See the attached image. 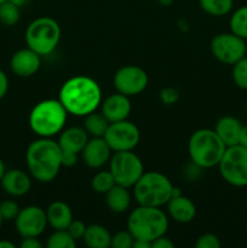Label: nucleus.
<instances>
[{"instance_id": "473e14b6", "label": "nucleus", "mask_w": 247, "mask_h": 248, "mask_svg": "<svg viewBox=\"0 0 247 248\" xmlns=\"http://www.w3.org/2000/svg\"><path fill=\"white\" fill-rule=\"evenodd\" d=\"M196 248H219L220 247V241L218 239L217 235L211 234H203L201 236L198 237L195 242Z\"/></svg>"}, {"instance_id": "49530a36", "label": "nucleus", "mask_w": 247, "mask_h": 248, "mask_svg": "<svg viewBox=\"0 0 247 248\" xmlns=\"http://www.w3.org/2000/svg\"><path fill=\"white\" fill-rule=\"evenodd\" d=\"M2 222H4V219H2L1 215H0V229H1V225H2Z\"/></svg>"}, {"instance_id": "c756f323", "label": "nucleus", "mask_w": 247, "mask_h": 248, "mask_svg": "<svg viewBox=\"0 0 247 248\" xmlns=\"http://www.w3.org/2000/svg\"><path fill=\"white\" fill-rule=\"evenodd\" d=\"M232 80L239 89L247 90V56L232 64Z\"/></svg>"}, {"instance_id": "bb28decb", "label": "nucleus", "mask_w": 247, "mask_h": 248, "mask_svg": "<svg viewBox=\"0 0 247 248\" xmlns=\"http://www.w3.org/2000/svg\"><path fill=\"white\" fill-rule=\"evenodd\" d=\"M21 18V7L10 0L0 4V23L6 27H14Z\"/></svg>"}, {"instance_id": "9b49d317", "label": "nucleus", "mask_w": 247, "mask_h": 248, "mask_svg": "<svg viewBox=\"0 0 247 248\" xmlns=\"http://www.w3.org/2000/svg\"><path fill=\"white\" fill-rule=\"evenodd\" d=\"M103 138L111 152H126L133 150L140 140V132L137 126L127 119L118 123H110Z\"/></svg>"}, {"instance_id": "9d476101", "label": "nucleus", "mask_w": 247, "mask_h": 248, "mask_svg": "<svg viewBox=\"0 0 247 248\" xmlns=\"http://www.w3.org/2000/svg\"><path fill=\"white\" fill-rule=\"evenodd\" d=\"M211 52L213 57L223 64H235L247 55L246 40L234 33H220L211 41Z\"/></svg>"}, {"instance_id": "0eeeda50", "label": "nucleus", "mask_w": 247, "mask_h": 248, "mask_svg": "<svg viewBox=\"0 0 247 248\" xmlns=\"http://www.w3.org/2000/svg\"><path fill=\"white\" fill-rule=\"evenodd\" d=\"M24 38L27 46L35 51L38 55H50L60 44V24L51 17H39L27 27Z\"/></svg>"}, {"instance_id": "a18cd8bd", "label": "nucleus", "mask_w": 247, "mask_h": 248, "mask_svg": "<svg viewBox=\"0 0 247 248\" xmlns=\"http://www.w3.org/2000/svg\"><path fill=\"white\" fill-rule=\"evenodd\" d=\"M157 1H159V4L162 5V6H170L174 0H157Z\"/></svg>"}, {"instance_id": "2eb2a0df", "label": "nucleus", "mask_w": 247, "mask_h": 248, "mask_svg": "<svg viewBox=\"0 0 247 248\" xmlns=\"http://www.w3.org/2000/svg\"><path fill=\"white\" fill-rule=\"evenodd\" d=\"M82 160L90 169H101L110 160L111 149L103 137H91L81 152Z\"/></svg>"}, {"instance_id": "4c0bfd02", "label": "nucleus", "mask_w": 247, "mask_h": 248, "mask_svg": "<svg viewBox=\"0 0 247 248\" xmlns=\"http://www.w3.org/2000/svg\"><path fill=\"white\" fill-rule=\"evenodd\" d=\"M21 248H41L43 244L38 240V237H22V241L19 244Z\"/></svg>"}, {"instance_id": "f257e3e1", "label": "nucleus", "mask_w": 247, "mask_h": 248, "mask_svg": "<svg viewBox=\"0 0 247 248\" xmlns=\"http://www.w3.org/2000/svg\"><path fill=\"white\" fill-rule=\"evenodd\" d=\"M58 99L68 114L86 116L101 106L102 91L96 80L77 75L63 82Z\"/></svg>"}, {"instance_id": "423d86ee", "label": "nucleus", "mask_w": 247, "mask_h": 248, "mask_svg": "<svg viewBox=\"0 0 247 248\" xmlns=\"http://www.w3.org/2000/svg\"><path fill=\"white\" fill-rule=\"evenodd\" d=\"M171 181L164 173L157 171L143 172L133 186V196L140 206L161 207L172 198Z\"/></svg>"}, {"instance_id": "c9c22d12", "label": "nucleus", "mask_w": 247, "mask_h": 248, "mask_svg": "<svg viewBox=\"0 0 247 248\" xmlns=\"http://www.w3.org/2000/svg\"><path fill=\"white\" fill-rule=\"evenodd\" d=\"M77 162V154L69 152H62V166L63 167H73Z\"/></svg>"}, {"instance_id": "f03ea898", "label": "nucleus", "mask_w": 247, "mask_h": 248, "mask_svg": "<svg viewBox=\"0 0 247 248\" xmlns=\"http://www.w3.org/2000/svg\"><path fill=\"white\" fill-rule=\"evenodd\" d=\"M26 164L34 179L40 183H50L63 167L62 150L56 140L40 137L27 148Z\"/></svg>"}, {"instance_id": "a211bd4d", "label": "nucleus", "mask_w": 247, "mask_h": 248, "mask_svg": "<svg viewBox=\"0 0 247 248\" xmlns=\"http://www.w3.org/2000/svg\"><path fill=\"white\" fill-rule=\"evenodd\" d=\"M166 205L167 212L174 222L186 224L195 218L196 207L193 201L186 196H173V198L170 199Z\"/></svg>"}, {"instance_id": "20e7f679", "label": "nucleus", "mask_w": 247, "mask_h": 248, "mask_svg": "<svg viewBox=\"0 0 247 248\" xmlns=\"http://www.w3.org/2000/svg\"><path fill=\"white\" fill-rule=\"evenodd\" d=\"M225 149L227 147L223 140L218 137L216 131L211 128L196 130L189 138V156L191 162L200 169L218 166Z\"/></svg>"}, {"instance_id": "a878e982", "label": "nucleus", "mask_w": 247, "mask_h": 248, "mask_svg": "<svg viewBox=\"0 0 247 248\" xmlns=\"http://www.w3.org/2000/svg\"><path fill=\"white\" fill-rule=\"evenodd\" d=\"M230 31L247 40V5L239 7L230 17Z\"/></svg>"}, {"instance_id": "c85d7f7f", "label": "nucleus", "mask_w": 247, "mask_h": 248, "mask_svg": "<svg viewBox=\"0 0 247 248\" xmlns=\"http://www.w3.org/2000/svg\"><path fill=\"white\" fill-rule=\"evenodd\" d=\"M46 246L48 248H74L77 246V241L70 236L67 229L55 230V232L47 239Z\"/></svg>"}, {"instance_id": "6ab92c4d", "label": "nucleus", "mask_w": 247, "mask_h": 248, "mask_svg": "<svg viewBox=\"0 0 247 248\" xmlns=\"http://www.w3.org/2000/svg\"><path fill=\"white\" fill-rule=\"evenodd\" d=\"M89 140V135L84 127H69L61 131L58 145L62 152L80 154Z\"/></svg>"}, {"instance_id": "cd10ccee", "label": "nucleus", "mask_w": 247, "mask_h": 248, "mask_svg": "<svg viewBox=\"0 0 247 248\" xmlns=\"http://www.w3.org/2000/svg\"><path fill=\"white\" fill-rule=\"evenodd\" d=\"M115 179L110 171H99L93 176L91 181V186L94 193L104 194L106 195L114 186H115Z\"/></svg>"}, {"instance_id": "2f4dec72", "label": "nucleus", "mask_w": 247, "mask_h": 248, "mask_svg": "<svg viewBox=\"0 0 247 248\" xmlns=\"http://www.w3.org/2000/svg\"><path fill=\"white\" fill-rule=\"evenodd\" d=\"M19 206L16 201L14 200H5L0 202V215H1L2 219L7 220H15L17 215L19 213Z\"/></svg>"}, {"instance_id": "39448f33", "label": "nucleus", "mask_w": 247, "mask_h": 248, "mask_svg": "<svg viewBox=\"0 0 247 248\" xmlns=\"http://www.w3.org/2000/svg\"><path fill=\"white\" fill-rule=\"evenodd\" d=\"M68 111L60 99H45L31 109L29 126L36 136L51 138L64 128Z\"/></svg>"}, {"instance_id": "72a5a7b5", "label": "nucleus", "mask_w": 247, "mask_h": 248, "mask_svg": "<svg viewBox=\"0 0 247 248\" xmlns=\"http://www.w3.org/2000/svg\"><path fill=\"white\" fill-rule=\"evenodd\" d=\"M86 228L87 225L85 224L82 220L73 219L72 222H70V224L68 225L67 232H69L70 236L77 241V240H82L85 232H86Z\"/></svg>"}, {"instance_id": "ddd939ff", "label": "nucleus", "mask_w": 247, "mask_h": 248, "mask_svg": "<svg viewBox=\"0 0 247 248\" xmlns=\"http://www.w3.org/2000/svg\"><path fill=\"white\" fill-rule=\"evenodd\" d=\"M47 224L46 211L39 206L21 208L15 219V227L21 237H39Z\"/></svg>"}, {"instance_id": "58836bf2", "label": "nucleus", "mask_w": 247, "mask_h": 248, "mask_svg": "<svg viewBox=\"0 0 247 248\" xmlns=\"http://www.w3.org/2000/svg\"><path fill=\"white\" fill-rule=\"evenodd\" d=\"M9 91V78L0 69V99L4 98Z\"/></svg>"}, {"instance_id": "a19ab883", "label": "nucleus", "mask_w": 247, "mask_h": 248, "mask_svg": "<svg viewBox=\"0 0 247 248\" xmlns=\"http://www.w3.org/2000/svg\"><path fill=\"white\" fill-rule=\"evenodd\" d=\"M150 247H152V244L147 241H143V240H135L132 245V248H150Z\"/></svg>"}, {"instance_id": "b1692460", "label": "nucleus", "mask_w": 247, "mask_h": 248, "mask_svg": "<svg viewBox=\"0 0 247 248\" xmlns=\"http://www.w3.org/2000/svg\"><path fill=\"white\" fill-rule=\"evenodd\" d=\"M84 128L90 137H103L109 126V121L104 118L102 113L96 110L84 116Z\"/></svg>"}, {"instance_id": "f704fd0d", "label": "nucleus", "mask_w": 247, "mask_h": 248, "mask_svg": "<svg viewBox=\"0 0 247 248\" xmlns=\"http://www.w3.org/2000/svg\"><path fill=\"white\" fill-rule=\"evenodd\" d=\"M179 98V92L176 89H172V87H166V89H162L160 91V99L162 101V103L170 106V104H174Z\"/></svg>"}, {"instance_id": "c03bdc74", "label": "nucleus", "mask_w": 247, "mask_h": 248, "mask_svg": "<svg viewBox=\"0 0 247 248\" xmlns=\"http://www.w3.org/2000/svg\"><path fill=\"white\" fill-rule=\"evenodd\" d=\"M5 171H6V167H5L4 161L0 159V181H1L2 176H4V173H5Z\"/></svg>"}, {"instance_id": "4be33fe9", "label": "nucleus", "mask_w": 247, "mask_h": 248, "mask_svg": "<svg viewBox=\"0 0 247 248\" xmlns=\"http://www.w3.org/2000/svg\"><path fill=\"white\" fill-rule=\"evenodd\" d=\"M106 203L109 210L114 213H124L131 205V194L128 188L115 184L106 194Z\"/></svg>"}, {"instance_id": "f8f14e48", "label": "nucleus", "mask_w": 247, "mask_h": 248, "mask_svg": "<svg viewBox=\"0 0 247 248\" xmlns=\"http://www.w3.org/2000/svg\"><path fill=\"white\" fill-rule=\"evenodd\" d=\"M148 75L145 70H143L137 65H125L121 67L114 74V87L116 92L123 93L125 96H137L142 93L148 86Z\"/></svg>"}, {"instance_id": "7c9ffc66", "label": "nucleus", "mask_w": 247, "mask_h": 248, "mask_svg": "<svg viewBox=\"0 0 247 248\" xmlns=\"http://www.w3.org/2000/svg\"><path fill=\"white\" fill-rule=\"evenodd\" d=\"M135 237L128 230H121L111 235L110 247L113 248H132Z\"/></svg>"}, {"instance_id": "f3484780", "label": "nucleus", "mask_w": 247, "mask_h": 248, "mask_svg": "<svg viewBox=\"0 0 247 248\" xmlns=\"http://www.w3.org/2000/svg\"><path fill=\"white\" fill-rule=\"evenodd\" d=\"M2 190L10 196L19 198L31 190V181L28 173L18 169L6 170L0 181Z\"/></svg>"}, {"instance_id": "dca6fc26", "label": "nucleus", "mask_w": 247, "mask_h": 248, "mask_svg": "<svg viewBox=\"0 0 247 248\" xmlns=\"http://www.w3.org/2000/svg\"><path fill=\"white\" fill-rule=\"evenodd\" d=\"M130 98L123 93L110 94L104 101L101 102V113L109 123H118L126 120L131 113Z\"/></svg>"}, {"instance_id": "7ed1b4c3", "label": "nucleus", "mask_w": 247, "mask_h": 248, "mask_svg": "<svg viewBox=\"0 0 247 248\" xmlns=\"http://www.w3.org/2000/svg\"><path fill=\"white\" fill-rule=\"evenodd\" d=\"M169 229V218L161 207L138 206L128 216L127 230L135 240H143L152 244Z\"/></svg>"}, {"instance_id": "09e8293b", "label": "nucleus", "mask_w": 247, "mask_h": 248, "mask_svg": "<svg viewBox=\"0 0 247 248\" xmlns=\"http://www.w3.org/2000/svg\"><path fill=\"white\" fill-rule=\"evenodd\" d=\"M246 45H247V43H246Z\"/></svg>"}, {"instance_id": "6e6552de", "label": "nucleus", "mask_w": 247, "mask_h": 248, "mask_svg": "<svg viewBox=\"0 0 247 248\" xmlns=\"http://www.w3.org/2000/svg\"><path fill=\"white\" fill-rule=\"evenodd\" d=\"M218 169L228 184L236 188L247 186V148L240 144L227 147Z\"/></svg>"}, {"instance_id": "79ce46f5", "label": "nucleus", "mask_w": 247, "mask_h": 248, "mask_svg": "<svg viewBox=\"0 0 247 248\" xmlns=\"http://www.w3.org/2000/svg\"><path fill=\"white\" fill-rule=\"evenodd\" d=\"M15 244L9 240H0V248H15Z\"/></svg>"}, {"instance_id": "412c9836", "label": "nucleus", "mask_w": 247, "mask_h": 248, "mask_svg": "<svg viewBox=\"0 0 247 248\" xmlns=\"http://www.w3.org/2000/svg\"><path fill=\"white\" fill-rule=\"evenodd\" d=\"M47 223L53 230H65L74 218L69 206L63 201H55L46 210Z\"/></svg>"}, {"instance_id": "e433bc0d", "label": "nucleus", "mask_w": 247, "mask_h": 248, "mask_svg": "<svg viewBox=\"0 0 247 248\" xmlns=\"http://www.w3.org/2000/svg\"><path fill=\"white\" fill-rule=\"evenodd\" d=\"M152 247L153 248H173L174 244L169 239V237L162 235V236L157 237L156 240H154V241L152 242Z\"/></svg>"}, {"instance_id": "4468645a", "label": "nucleus", "mask_w": 247, "mask_h": 248, "mask_svg": "<svg viewBox=\"0 0 247 248\" xmlns=\"http://www.w3.org/2000/svg\"><path fill=\"white\" fill-rule=\"evenodd\" d=\"M40 65L41 56L29 48L28 46L26 48L16 51L10 61L12 73L19 78L33 77L40 69Z\"/></svg>"}, {"instance_id": "aec40b11", "label": "nucleus", "mask_w": 247, "mask_h": 248, "mask_svg": "<svg viewBox=\"0 0 247 248\" xmlns=\"http://www.w3.org/2000/svg\"><path fill=\"white\" fill-rule=\"evenodd\" d=\"M241 123L234 116H223L217 121L215 126V131L218 137L223 140L225 147L239 144L240 131H241Z\"/></svg>"}, {"instance_id": "ea45409f", "label": "nucleus", "mask_w": 247, "mask_h": 248, "mask_svg": "<svg viewBox=\"0 0 247 248\" xmlns=\"http://www.w3.org/2000/svg\"><path fill=\"white\" fill-rule=\"evenodd\" d=\"M239 144L242 147L247 148V125H242L241 131H240Z\"/></svg>"}, {"instance_id": "1a4fd4ad", "label": "nucleus", "mask_w": 247, "mask_h": 248, "mask_svg": "<svg viewBox=\"0 0 247 248\" xmlns=\"http://www.w3.org/2000/svg\"><path fill=\"white\" fill-rule=\"evenodd\" d=\"M109 171L119 186L132 188L144 172L142 160L132 150L114 152L109 160Z\"/></svg>"}, {"instance_id": "5701e85b", "label": "nucleus", "mask_w": 247, "mask_h": 248, "mask_svg": "<svg viewBox=\"0 0 247 248\" xmlns=\"http://www.w3.org/2000/svg\"><path fill=\"white\" fill-rule=\"evenodd\" d=\"M82 241L90 248H108L111 244V235L103 225L92 224L86 228Z\"/></svg>"}, {"instance_id": "de8ad7c7", "label": "nucleus", "mask_w": 247, "mask_h": 248, "mask_svg": "<svg viewBox=\"0 0 247 248\" xmlns=\"http://www.w3.org/2000/svg\"><path fill=\"white\" fill-rule=\"evenodd\" d=\"M4 1H6V0H0V4H2Z\"/></svg>"}, {"instance_id": "37998d69", "label": "nucleus", "mask_w": 247, "mask_h": 248, "mask_svg": "<svg viewBox=\"0 0 247 248\" xmlns=\"http://www.w3.org/2000/svg\"><path fill=\"white\" fill-rule=\"evenodd\" d=\"M10 1L14 2V4L17 5L18 7H23V6H26L27 4H28L29 0H10Z\"/></svg>"}, {"instance_id": "393cba45", "label": "nucleus", "mask_w": 247, "mask_h": 248, "mask_svg": "<svg viewBox=\"0 0 247 248\" xmlns=\"http://www.w3.org/2000/svg\"><path fill=\"white\" fill-rule=\"evenodd\" d=\"M199 4L206 14L223 17L230 14L234 6V0H199Z\"/></svg>"}]
</instances>
